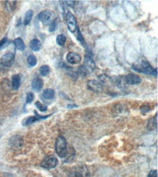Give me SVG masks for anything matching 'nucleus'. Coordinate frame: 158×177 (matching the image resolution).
I'll return each mask as SVG.
<instances>
[{
	"label": "nucleus",
	"mask_w": 158,
	"mask_h": 177,
	"mask_svg": "<svg viewBox=\"0 0 158 177\" xmlns=\"http://www.w3.org/2000/svg\"><path fill=\"white\" fill-rule=\"evenodd\" d=\"M132 69L139 73H143L152 76H157V68H154L148 61L142 60L140 64H133Z\"/></svg>",
	"instance_id": "1"
},
{
	"label": "nucleus",
	"mask_w": 158,
	"mask_h": 177,
	"mask_svg": "<svg viewBox=\"0 0 158 177\" xmlns=\"http://www.w3.org/2000/svg\"><path fill=\"white\" fill-rule=\"evenodd\" d=\"M55 151L59 157L66 158L69 150L67 149L66 140L63 137L59 136L55 142Z\"/></svg>",
	"instance_id": "2"
},
{
	"label": "nucleus",
	"mask_w": 158,
	"mask_h": 177,
	"mask_svg": "<svg viewBox=\"0 0 158 177\" xmlns=\"http://www.w3.org/2000/svg\"><path fill=\"white\" fill-rule=\"evenodd\" d=\"M58 159L55 156L50 155L47 156L42 160L41 166H42V167L47 168V169H51V168H54L55 167H56V166L58 165Z\"/></svg>",
	"instance_id": "3"
},
{
	"label": "nucleus",
	"mask_w": 158,
	"mask_h": 177,
	"mask_svg": "<svg viewBox=\"0 0 158 177\" xmlns=\"http://www.w3.org/2000/svg\"><path fill=\"white\" fill-rule=\"evenodd\" d=\"M66 23H67V26L68 29L71 33H74L76 31V30L77 29V20L75 16L71 12H68L66 15Z\"/></svg>",
	"instance_id": "4"
},
{
	"label": "nucleus",
	"mask_w": 158,
	"mask_h": 177,
	"mask_svg": "<svg viewBox=\"0 0 158 177\" xmlns=\"http://www.w3.org/2000/svg\"><path fill=\"white\" fill-rule=\"evenodd\" d=\"M34 113H35V116L28 117V118L25 119V121H24L23 123V126L31 125V124H32V123L36 122V121L48 118V117H50V115H48V116H40V115H39L36 111H34Z\"/></svg>",
	"instance_id": "5"
},
{
	"label": "nucleus",
	"mask_w": 158,
	"mask_h": 177,
	"mask_svg": "<svg viewBox=\"0 0 158 177\" xmlns=\"http://www.w3.org/2000/svg\"><path fill=\"white\" fill-rule=\"evenodd\" d=\"M88 88L90 91L98 93V92L102 91V85L100 82L96 80H90L88 82Z\"/></svg>",
	"instance_id": "6"
},
{
	"label": "nucleus",
	"mask_w": 158,
	"mask_h": 177,
	"mask_svg": "<svg viewBox=\"0 0 158 177\" xmlns=\"http://www.w3.org/2000/svg\"><path fill=\"white\" fill-rule=\"evenodd\" d=\"M14 58H15V55L12 52H7L0 59V64L2 66H10L12 62L13 61Z\"/></svg>",
	"instance_id": "7"
},
{
	"label": "nucleus",
	"mask_w": 158,
	"mask_h": 177,
	"mask_svg": "<svg viewBox=\"0 0 158 177\" xmlns=\"http://www.w3.org/2000/svg\"><path fill=\"white\" fill-rule=\"evenodd\" d=\"M126 81L129 85H137V84H141V79L136 74L130 73L126 76Z\"/></svg>",
	"instance_id": "8"
},
{
	"label": "nucleus",
	"mask_w": 158,
	"mask_h": 177,
	"mask_svg": "<svg viewBox=\"0 0 158 177\" xmlns=\"http://www.w3.org/2000/svg\"><path fill=\"white\" fill-rule=\"evenodd\" d=\"M66 60L69 62V63H71V64L76 65L80 63L81 57H80V55H79V54H77V53L71 52L67 54Z\"/></svg>",
	"instance_id": "9"
},
{
	"label": "nucleus",
	"mask_w": 158,
	"mask_h": 177,
	"mask_svg": "<svg viewBox=\"0 0 158 177\" xmlns=\"http://www.w3.org/2000/svg\"><path fill=\"white\" fill-rule=\"evenodd\" d=\"M84 66L87 68L89 72H92L94 69L96 68V64L95 62L92 58V57H90V55H87L85 57V63H84Z\"/></svg>",
	"instance_id": "10"
},
{
	"label": "nucleus",
	"mask_w": 158,
	"mask_h": 177,
	"mask_svg": "<svg viewBox=\"0 0 158 177\" xmlns=\"http://www.w3.org/2000/svg\"><path fill=\"white\" fill-rule=\"evenodd\" d=\"M51 17H52V12L50 10H44V11L41 12L37 16L39 20L44 23H48Z\"/></svg>",
	"instance_id": "11"
},
{
	"label": "nucleus",
	"mask_w": 158,
	"mask_h": 177,
	"mask_svg": "<svg viewBox=\"0 0 158 177\" xmlns=\"http://www.w3.org/2000/svg\"><path fill=\"white\" fill-rule=\"evenodd\" d=\"M23 142V141L22 137L18 135L13 136L9 140L10 145L14 147H20V146H22Z\"/></svg>",
	"instance_id": "12"
},
{
	"label": "nucleus",
	"mask_w": 158,
	"mask_h": 177,
	"mask_svg": "<svg viewBox=\"0 0 158 177\" xmlns=\"http://www.w3.org/2000/svg\"><path fill=\"white\" fill-rule=\"evenodd\" d=\"M32 86L35 91H40L43 87V81L40 78H35L32 82Z\"/></svg>",
	"instance_id": "13"
},
{
	"label": "nucleus",
	"mask_w": 158,
	"mask_h": 177,
	"mask_svg": "<svg viewBox=\"0 0 158 177\" xmlns=\"http://www.w3.org/2000/svg\"><path fill=\"white\" fill-rule=\"evenodd\" d=\"M20 86V76L18 74H15L12 76V86L14 90H18Z\"/></svg>",
	"instance_id": "14"
},
{
	"label": "nucleus",
	"mask_w": 158,
	"mask_h": 177,
	"mask_svg": "<svg viewBox=\"0 0 158 177\" xmlns=\"http://www.w3.org/2000/svg\"><path fill=\"white\" fill-rule=\"evenodd\" d=\"M41 47H42V44L40 40L34 39L31 41L30 42V48L32 49L33 51H35V52H38L40 50Z\"/></svg>",
	"instance_id": "15"
},
{
	"label": "nucleus",
	"mask_w": 158,
	"mask_h": 177,
	"mask_svg": "<svg viewBox=\"0 0 158 177\" xmlns=\"http://www.w3.org/2000/svg\"><path fill=\"white\" fill-rule=\"evenodd\" d=\"M14 45L16 47V49H18V50L20 51H23L24 49H26V45L24 44L23 41L21 38L18 37V38H16L15 40H14Z\"/></svg>",
	"instance_id": "16"
},
{
	"label": "nucleus",
	"mask_w": 158,
	"mask_h": 177,
	"mask_svg": "<svg viewBox=\"0 0 158 177\" xmlns=\"http://www.w3.org/2000/svg\"><path fill=\"white\" fill-rule=\"evenodd\" d=\"M42 96L46 100H52L55 97V91L52 88H46L43 91Z\"/></svg>",
	"instance_id": "17"
},
{
	"label": "nucleus",
	"mask_w": 158,
	"mask_h": 177,
	"mask_svg": "<svg viewBox=\"0 0 158 177\" xmlns=\"http://www.w3.org/2000/svg\"><path fill=\"white\" fill-rule=\"evenodd\" d=\"M33 17V11L32 10H28L25 14V18H24V25L27 26L30 23L31 20L32 19Z\"/></svg>",
	"instance_id": "18"
},
{
	"label": "nucleus",
	"mask_w": 158,
	"mask_h": 177,
	"mask_svg": "<svg viewBox=\"0 0 158 177\" xmlns=\"http://www.w3.org/2000/svg\"><path fill=\"white\" fill-rule=\"evenodd\" d=\"M50 67L47 65H42V66H41L40 68V73L42 76H48V74L50 73Z\"/></svg>",
	"instance_id": "19"
},
{
	"label": "nucleus",
	"mask_w": 158,
	"mask_h": 177,
	"mask_svg": "<svg viewBox=\"0 0 158 177\" xmlns=\"http://www.w3.org/2000/svg\"><path fill=\"white\" fill-rule=\"evenodd\" d=\"M27 63L30 66L34 67L35 66L37 63V60H36V57L34 55H30L29 56L27 57Z\"/></svg>",
	"instance_id": "20"
},
{
	"label": "nucleus",
	"mask_w": 158,
	"mask_h": 177,
	"mask_svg": "<svg viewBox=\"0 0 158 177\" xmlns=\"http://www.w3.org/2000/svg\"><path fill=\"white\" fill-rule=\"evenodd\" d=\"M66 41V38L63 34H59L57 36L56 38V42L59 46H63Z\"/></svg>",
	"instance_id": "21"
},
{
	"label": "nucleus",
	"mask_w": 158,
	"mask_h": 177,
	"mask_svg": "<svg viewBox=\"0 0 158 177\" xmlns=\"http://www.w3.org/2000/svg\"><path fill=\"white\" fill-rule=\"evenodd\" d=\"M35 105L36 108H37L39 110L41 111V112H45V111L48 110V107H47L46 105H42L40 102H39V101L36 102Z\"/></svg>",
	"instance_id": "22"
},
{
	"label": "nucleus",
	"mask_w": 158,
	"mask_h": 177,
	"mask_svg": "<svg viewBox=\"0 0 158 177\" xmlns=\"http://www.w3.org/2000/svg\"><path fill=\"white\" fill-rule=\"evenodd\" d=\"M16 2H6V6H7V9L9 11H12L15 9Z\"/></svg>",
	"instance_id": "23"
},
{
	"label": "nucleus",
	"mask_w": 158,
	"mask_h": 177,
	"mask_svg": "<svg viewBox=\"0 0 158 177\" xmlns=\"http://www.w3.org/2000/svg\"><path fill=\"white\" fill-rule=\"evenodd\" d=\"M33 100H34V94L32 92H28L26 94V102L31 103Z\"/></svg>",
	"instance_id": "24"
},
{
	"label": "nucleus",
	"mask_w": 158,
	"mask_h": 177,
	"mask_svg": "<svg viewBox=\"0 0 158 177\" xmlns=\"http://www.w3.org/2000/svg\"><path fill=\"white\" fill-rule=\"evenodd\" d=\"M56 26H57V23L56 20H54L53 21L50 23V28H49V31L50 32H53L56 29Z\"/></svg>",
	"instance_id": "25"
},
{
	"label": "nucleus",
	"mask_w": 158,
	"mask_h": 177,
	"mask_svg": "<svg viewBox=\"0 0 158 177\" xmlns=\"http://www.w3.org/2000/svg\"><path fill=\"white\" fill-rule=\"evenodd\" d=\"M69 177H83L81 173L77 171H73L69 175Z\"/></svg>",
	"instance_id": "26"
},
{
	"label": "nucleus",
	"mask_w": 158,
	"mask_h": 177,
	"mask_svg": "<svg viewBox=\"0 0 158 177\" xmlns=\"http://www.w3.org/2000/svg\"><path fill=\"white\" fill-rule=\"evenodd\" d=\"M141 112H143V113L148 112V111L149 110V105H143L141 107Z\"/></svg>",
	"instance_id": "27"
},
{
	"label": "nucleus",
	"mask_w": 158,
	"mask_h": 177,
	"mask_svg": "<svg viewBox=\"0 0 158 177\" xmlns=\"http://www.w3.org/2000/svg\"><path fill=\"white\" fill-rule=\"evenodd\" d=\"M148 177H157V171L156 170H152L149 172Z\"/></svg>",
	"instance_id": "28"
},
{
	"label": "nucleus",
	"mask_w": 158,
	"mask_h": 177,
	"mask_svg": "<svg viewBox=\"0 0 158 177\" xmlns=\"http://www.w3.org/2000/svg\"><path fill=\"white\" fill-rule=\"evenodd\" d=\"M75 1H66V5L69 6V7H75Z\"/></svg>",
	"instance_id": "29"
},
{
	"label": "nucleus",
	"mask_w": 158,
	"mask_h": 177,
	"mask_svg": "<svg viewBox=\"0 0 158 177\" xmlns=\"http://www.w3.org/2000/svg\"><path fill=\"white\" fill-rule=\"evenodd\" d=\"M7 39L6 38V37H5V38H3L2 39L1 41H0V49L4 45H5L6 43H7Z\"/></svg>",
	"instance_id": "30"
},
{
	"label": "nucleus",
	"mask_w": 158,
	"mask_h": 177,
	"mask_svg": "<svg viewBox=\"0 0 158 177\" xmlns=\"http://www.w3.org/2000/svg\"><path fill=\"white\" fill-rule=\"evenodd\" d=\"M78 40L79 41H80V42L83 43V44H84V39H83V36H82V34H81V33L80 31H79V29H78Z\"/></svg>",
	"instance_id": "31"
}]
</instances>
